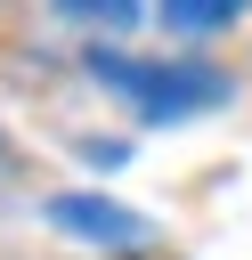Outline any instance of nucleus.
I'll return each instance as SVG.
<instances>
[{
    "mask_svg": "<svg viewBox=\"0 0 252 260\" xmlns=\"http://www.w3.org/2000/svg\"><path fill=\"white\" fill-rule=\"evenodd\" d=\"M0 162H8V138H0Z\"/></svg>",
    "mask_w": 252,
    "mask_h": 260,
    "instance_id": "39448f33",
    "label": "nucleus"
},
{
    "mask_svg": "<svg viewBox=\"0 0 252 260\" xmlns=\"http://www.w3.org/2000/svg\"><path fill=\"white\" fill-rule=\"evenodd\" d=\"M89 81H106L146 130H171V122H195V114H219L236 98V81L203 57H130V49H98L89 41Z\"/></svg>",
    "mask_w": 252,
    "mask_h": 260,
    "instance_id": "f257e3e1",
    "label": "nucleus"
},
{
    "mask_svg": "<svg viewBox=\"0 0 252 260\" xmlns=\"http://www.w3.org/2000/svg\"><path fill=\"white\" fill-rule=\"evenodd\" d=\"M252 16V0H154V24L179 32V41H211V32H236Z\"/></svg>",
    "mask_w": 252,
    "mask_h": 260,
    "instance_id": "7ed1b4c3",
    "label": "nucleus"
},
{
    "mask_svg": "<svg viewBox=\"0 0 252 260\" xmlns=\"http://www.w3.org/2000/svg\"><path fill=\"white\" fill-rule=\"evenodd\" d=\"M41 219H49L57 236H73V244H98V252H146V244L163 236L146 211L114 203V195H89V187H65V195H49V203H41Z\"/></svg>",
    "mask_w": 252,
    "mask_h": 260,
    "instance_id": "f03ea898",
    "label": "nucleus"
},
{
    "mask_svg": "<svg viewBox=\"0 0 252 260\" xmlns=\"http://www.w3.org/2000/svg\"><path fill=\"white\" fill-rule=\"evenodd\" d=\"M73 24H98V32H130V24H146L154 16V0H57Z\"/></svg>",
    "mask_w": 252,
    "mask_h": 260,
    "instance_id": "20e7f679",
    "label": "nucleus"
}]
</instances>
